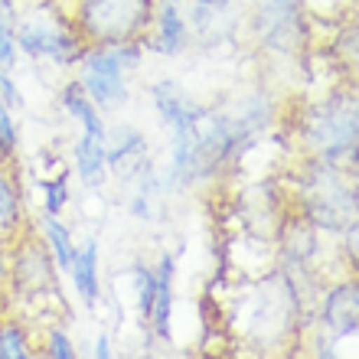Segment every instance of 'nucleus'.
Returning <instances> with one entry per match:
<instances>
[{"label": "nucleus", "instance_id": "1", "mask_svg": "<svg viewBox=\"0 0 359 359\" xmlns=\"http://www.w3.org/2000/svg\"><path fill=\"white\" fill-rule=\"evenodd\" d=\"M301 147L311 161L356 167L359 151V104L356 92H333L323 102L304 108L301 114Z\"/></svg>", "mask_w": 359, "mask_h": 359}, {"label": "nucleus", "instance_id": "2", "mask_svg": "<svg viewBox=\"0 0 359 359\" xmlns=\"http://www.w3.org/2000/svg\"><path fill=\"white\" fill-rule=\"evenodd\" d=\"M350 167L307 161L297 180V209L317 232H343L356 222V183Z\"/></svg>", "mask_w": 359, "mask_h": 359}, {"label": "nucleus", "instance_id": "3", "mask_svg": "<svg viewBox=\"0 0 359 359\" xmlns=\"http://www.w3.org/2000/svg\"><path fill=\"white\" fill-rule=\"evenodd\" d=\"M144 46L137 43H118V46H104V43H88L86 53L79 56V86L92 98L98 111H118L128 104V72L141 66Z\"/></svg>", "mask_w": 359, "mask_h": 359}, {"label": "nucleus", "instance_id": "4", "mask_svg": "<svg viewBox=\"0 0 359 359\" xmlns=\"http://www.w3.org/2000/svg\"><path fill=\"white\" fill-rule=\"evenodd\" d=\"M154 0H76L72 23L86 43H137L147 36Z\"/></svg>", "mask_w": 359, "mask_h": 359}, {"label": "nucleus", "instance_id": "5", "mask_svg": "<svg viewBox=\"0 0 359 359\" xmlns=\"http://www.w3.org/2000/svg\"><path fill=\"white\" fill-rule=\"evenodd\" d=\"M86 39L72 23V17L56 7H39L27 20L17 23V49L29 59H46L59 69H72L86 53Z\"/></svg>", "mask_w": 359, "mask_h": 359}, {"label": "nucleus", "instance_id": "6", "mask_svg": "<svg viewBox=\"0 0 359 359\" xmlns=\"http://www.w3.org/2000/svg\"><path fill=\"white\" fill-rule=\"evenodd\" d=\"M154 108L163 118V124H170L173 131V147H170V183L187 187V163H189V151L196 141L199 121H203V108L173 82H157L151 88Z\"/></svg>", "mask_w": 359, "mask_h": 359}, {"label": "nucleus", "instance_id": "7", "mask_svg": "<svg viewBox=\"0 0 359 359\" xmlns=\"http://www.w3.org/2000/svg\"><path fill=\"white\" fill-rule=\"evenodd\" d=\"M7 287L17 297H56L59 287V268L49 255V248L43 238H36L33 232H20L10 242V274Z\"/></svg>", "mask_w": 359, "mask_h": 359}, {"label": "nucleus", "instance_id": "8", "mask_svg": "<svg viewBox=\"0 0 359 359\" xmlns=\"http://www.w3.org/2000/svg\"><path fill=\"white\" fill-rule=\"evenodd\" d=\"M359 327V287L356 278L350 281H340L327 287L320 304V330L330 337V340H346L353 337Z\"/></svg>", "mask_w": 359, "mask_h": 359}, {"label": "nucleus", "instance_id": "9", "mask_svg": "<svg viewBox=\"0 0 359 359\" xmlns=\"http://www.w3.org/2000/svg\"><path fill=\"white\" fill-rule=\"evenodd\" d=\"M144 39H151V49L161 53V56H177V53L187 49L189 27H187L180 0H154L151 27H147V36Z\"/></svg>", "mask_w": 359, "mask_h": 359}, {"label": "nucleus", "instance_id": "10", "mask_svg": "<svg viewBox=\"0 0 359 359\" xmlns=\"http://www.w3.org/2000/svg\"><path fill=\"white\" fill-rule=\"evenodd\" d=\"M108 128L102 124H82V134L76 141V151H72V167H76L79 180L86 187L98 189L108 180Z\"/></svg>", "mask_w": 359, "mask_h": 359}, {"label": "nucleus", "instance_id": "11", "mask_svg": "<svg viewBox=\"0 0 359 359\" xmlns=\"http://www.w3.org/2000/svg\"><path fill=\"white\" fill-rule=\"evenodd\" d=\"M301 29V0H262L258 36L271 49H291Z\"/></svg>", "mask_w": 359, "mask_h": 359}, {"label": "nucleus", "instance_id": "12", "mask_svg": "<svg viewBox=\"0 0 359 359\" xmlns=\"http://www.w3.org/2000/svg\"><path fill=\"white\" fill-rule=\"evenodd\" d=\"M173 274H177V258L163 252L157 268H154V304H151V330L167 340L170 337V320H173Z\"/></svg>", "mask_w": 359, "mask_h": 359}, {"label": "nucleus", "instance_id": "13", "mask_svg": "<svg viewBox=\"0 0 359 359\" xmlns=\"http://www.w3.org/2000/svg\"><path fill=\"white\" fill-rule=\"evenodd\" d=\"M69 278L76 284L79 301L86 304L88 311H95V307H98V297H102V281H98V238L95 236H88L82 245H76Z\"/></svg>", "mask_w": 359, "mask_h": 359}, {"label": "nucleus", "instance_id": "14", "mask_svg": "<svg viewBox=\"0 0 359 359\" xmlns=\"http://www.w3.org/2000/svg\"><path fill=\"white\" fill-rule=\"evenodd\" d=\"M20 232H27V209H23V189L7 163H0V242H13Z\"/></svg>", "mask_w": 359, "mask_h": 359}, {"label": "nucleus", "instance_id": "15", "mask_svg": "<svg viewBox=\"0 0 359 359\" xmlns=\"http://www.w3.org/2000/svg\"><path fill=\"white\" fill-rule=\"evenodd\" d=\"M144 151H147V141L137 128H114V134H108V154H104L108 173L128 177L137 163L147 161Z\"/></svg>", "mask_w": 359, "mask_h": 359}, {"label": "nucleus", "instance_id": "16", "mask_svg": "<svg viewBox=\"0 0 359 359\" xmlns=\"http://www.w3.org/2000/svg\"><path fill=\"white\" fill-rule=\"evenodd\" d=\"M43 242H46L49 255L56 262L59 274H69L72 268V255H76V242H72V232H69L66 222H59V216H46L43 219Z\"/></svg>", "mask_w": 359, "mask_h": 359}, {"label": "nucleus", "instance_id": "17", "mask_svg": "<svg viewBox=\"0 0 359 359\" xmlns=\"http://www.w3.org/2000/svg\"><path fill=\"white\" fill-rule=\"evenodd\" d=\"M33 340L17 317H0V359H33Z\"/></svg>", "mask_w": 359, "mask_h": 359}, {"label": "nucleus", "instance_id": "18", "mask_svg": "<svg viewBox=\"0 0 359 359\" xmlns=\"http://www.w3.org/2000/svg\"><path fill=\"white\" fill-rule=\"evenodd\" d=\"M17 17H13V7L7 0H0V69L13 72L17 66Z\"/></svg>", "mask_w": 359, "mask_h": 359}, {"label": "nucleus", "instance_id": "19", "mask_svg": "<svg viewBox=\"0 0 359 359\" xmlns=\"http://www.w3.org/2000/svg\"><path fill=\"white\" fill-rule=\"evenodd\" d=\"M20 147V131L13 121V108L7 102H0V163H10L17 157Z\"/></svg>", "mask_w": 359, "mask_h": 359}, {"label": "nucleus", "instance_id": "20", "mask_svg": "<svg viewBox=\"0 0 359 359\" xmlns=\"http://www.w3.org/2000/svg\"><path fill=\"white\" fill-rule=\"evenodd\" d=\"M134 301H137V313L144 317H151V304H154V271L147 265H134Z\"/></svg>", "mask_w": 359, "mask_h": 359}, {"label": "nucleus", "instance_id": "21", "mask_svg": "<svg viewBox=\"0 0 359 359\" xmlns=\"http://www.w3.org/2000/svg\"><path fill=\"white\" fill-rule=\"evenodd\" d=\"M39 189H43V199H46V216H62V209H66V203H69L66 173H59V177H53V180H43Z\"/></svg>", "mask_w": 359, "mask_h": 359}, {"label": "nucleus", "instance_id": "22", "mask_svg": "<svg viewBox=\"0 0 359 359\" xmlns=\"http://www.w3.org/2000/svg\"><path fill=\"white\" fill-rule=\"evenodd\" d=\"M43 353L53 359H72L76 356V343H72V337L62 327H49L46 340H43Z\"/></svg>", "mask_w": 359, "mask_h": 359}, {"label": "nucleus", "instance_id": "23", "mask_svg": "<svg viewBox=\"0 0 359 359\" xmlns=\"http://www.w3.org/2000/svg\"><path fill=\"white\" fill-rule=\"evenodd\" d=\"M7 274H10V245L0 242V294L7 291Z\"/></svg>", "mask_w": 359, "mask_h": 359}, {"label": "nucleus", "instance_id": "24", "mask_svg": "<svg viewBox=\"0 0 359 359\" xmlns=\"http://www.w3.org/2000/svg\"><path fill=\"white\" fill-rule=\"evenodd\" d=\"M95 356H98V359L111 356V340H108V333H102V337L95 340Z\"/></svg>", "mask_w": 359, "mask_h": 359}, {"label": "nucleus", "instance_id": "25", "mask_svg": "<svg viewBox=\"0 0 359 359\" xmlns=\"http://www.w3.org/2000/svg\"><path fill=\"white\" fill-rule=\"evenodd\" d=\"M196 4H212V7H229V4H236V0H196Z\"/></svg>", "mask_w": 359, "mask_h": 359}]
</instances>
